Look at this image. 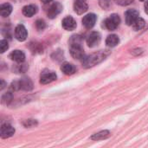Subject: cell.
I'll return each mask as SVG.
<instances>
[{"label":"cell","instance_id":"25","mask_svg":"<svg viewBox=\"0 0 148 148\" xmlns=\"http://www.w3.org/2000/svg\"><path fill=\"white\" fill-rule=\"evenodd\" d=\"M3 102H5L6 101V103H8L9 101H11V99H12V95H11V94H10V93H8V94H6V95H4L3 96Z\"/></svg>","mask_w":148,"mask_h":148},{"label":"cell","instance_id":"9","mask_svg":"<svg viewBox=\"0 0 148 148\" xmlns=\"http://www.w3.org/2000/svg\"><path fill=\"white\" fill-rule=\"evenodd\" d=\"M100 42H101V34L96 31L91 32L87 38V43L91 48L97 46L100 43Z\"/></svg>","mask_w":148,"mask_h":148},{"label":"cell","instance_id":"27","mask_svg":"<svg viewBox=\"0 0 148 148\" xmlns=\"http://www.w3.org/2000/svg\"><path fill=\"white\" fill-rule=\"evenodd\" d=\"M144 7H145V11H146V13L148 14V0L145 3V6H144Z\"/></svg>","mask_w":148,"mask_h":148},{"label":"cell","instance_id":"7","mask_svg":"<svg viewBox=\"0 0 148 148\" xmlns=\"http://www.w3.org/2000/svg\"><path fill=\"white\" fill-rule=\"evenodd\" d=\"M139 11L134 9H130L126 11L125 17H126V23L127 25H133L134 22L140 17L139 16Z\"/></svg>","mask_w":148,"mask_h":148},{"label":"cell","instance_id":"5","mask_svg":"<svg viewBox=\"0 0 148 148\" xmlns=\"http://www.w3.org/2000/svg\"><path fill=\"white\" fill-rule=\"evenodd\" d=\"M62 10V5L59 2H54L47 10V16L50 19L56 18Z\"/></svg>","mask_w":148,"mask_h":148},{"label":"cell","instance_id":"14","mask_svg":"<svg viewBox=\"0 0 148 148\" xmlns=\"http://www.w3.org/2000/svg\"><path fill=\"white\" fill-rule=\"evenodd\" d=\"M37 6L35 4H29L23 8V14L27 17H31L37 12Z\"/></svg>","mask_w":148,"mask_h":148},{"label":"cell","instance_id":"19","mask_svg":"<svg viewBox=\"0 0 148 148\" xmlns=\"http://www.w3.org/2000/svg\"><path fill=\"white\" fill-rule=\"evenodd\" d=\"M109 136H110V132L108 130H104V131H101L97 134H95L91 137V140H105V139L108 138Z\"/></svg>","mask_w":148,"mask_h":148},{"label":"cell","instance_id":"3","mask_svg":"<svg viewBox=\"0 0 148 148\" xmlns=\"http://www.w3.org/2000/svg\"><path fill=\"white\" fill-rule=\"evenodd\" d=\"M121 23V17L117 14H112L109 17H108L104 21L105 27L108 30H114L118 28Z\"/></svg>","mask_w":148,"mask_h":148},{"label":"cell","instance_id":"10","mask_svg":"<svg viewBox=\"0 0 148 148\" xmlns=\"http://www.w3.org/2000/svg\"><path fill=\"white\" fill-rule=\"evenodd\" d=\"M97 20V16L94 13H89L82 18V24L87 29H92Z\"/></svg>","mask_w":148,"mask_h":148},{"label":"cell","instance_id":"21","mask_svg":"<svg viewBox=\"0 0 148 148\" xmlns=\"http://www.w3.org/2000/svg\"><path fill=\"white\" fill-rule=\"evenodd\" d=\"M9 49V44L6 40H1L0 41V50L1 53H4Z\"/></svg>","mask_w":148,"mask_h":148},{"label":"cell","instance_id":"12","mask_svg":"<svg viewBox=\"0 0 148 148\" xmlns=\"http://www.w3.org/2000/svg\"><path fill=\"white\" fill-rule=\"evenodd\" d=\"M15 134V128L9 125V124H3L1 127V132H0V135L3 139H6V138H10L11 137L13 134Z\"/></svg>","mask_w":148,"mask_h":148},{"label":"cell","instance_id":"15","mask_svg":"<svg viewBox=\"0 0 148 148\" xmlns=\"http://www.w3.org/2000/svg\"><path fill=\"white\" fill-rule=\"evenodd\" d=\"M10 57L11 58V60L18 62V63H22L24 62L25 60V55L23 51L21 50H14L10 53Z\"/></svg>","mask_w":148,"mask_h":148},{"label":"cell","instance_id":"22","mask_svg":"<svg viewBox=\"0 0 148 148\" xmlns=\"http://www.w3.org/2000/svg\"><path fill=\"white\" fill-rule=\"evenodd\" d=\"M36 29L38 30H42V29H45L46 23H45V22L42 19H39V20H37L36 22Z\"/></svg>","mask_w":148,"mask_h":148},{"label":"cell","instance_id":"23","mask_svg":"<svg viewBox=\"0 0 148 148\" xmlns=\"http://www.w3.org/2000/svg\"><path fill=\"white\" fill-rule=\"evenodd\" d=\"M115 3L119 5H121V6H127V5H129L131 4L134 0H114Z\"/></svg>","mask_w":148,"mask_h":148},{"label":"cell","instance_id":"1","mask_svg":"<svg viewBox=\"0 0 148 148\" xmlns=\"http://www.w3.org/2000/svg\"><path fill=\"white\" fill-rule=\"evenodd\" d=\"M108 54L109 53L108 52V50H101L97 53H94L89 56H84L83 59L82 60V66L84 68L94 67V66L97 65L98 63L101 62L108 56Z\"/></svg>","mask_w":148,"mask_h":148},{"label":"cell","instance_id":"24","mask_svg":"<svg viewBox=\"0 0 148 148\" xmlns=\"http://www.w3.org/2000/svg\"><path fill=\"white\" fill-rule=\"evenodd\" d=\"M100 5L103 9H108L110 5V1L109 0H100Z\"/></svg>","mask_w":148,"mask_h":148},{"label":"cell","instance_id":"8","mask_svg":"<svg viewBox=\"0 0 148 148\" xmlns=\"http://www.w3.org/2000/svg\"><path fill=\"white\" fill-rule=\"evenodd\" d=\"M27 36H28V32L25 27L23 24L17 25L15 29V37L16 38V40L20 42H23L26 40Z\"/></svg>","mask_w":148,"mask_h":148},{"label":"cell","instance_id":"29","mask_svg":"<svg viewBox=\"0 0 148 148\" xmlns=\"http://www.w3.org/2000/svg\"><path fill=\"white\" fill-rule=\"evenodd\" d=\"M1 82H2V86H1V89H3V88H4V84H5V83H4V82H3V80H1Z\"/></svg>","mask_w":148,"mask_h":148},{"label":"cell","instance_id":"4","mask_svg":"<svg viewBox=\"0 0 148 148\" xmlns=\"http://www.w3.org/2000/svg\"><path fill=\"white\" fill-rule=\"evenodd\" d=\"M12 88L14 89H23V90H31L32 88H33V84H32V82L30 81L29 78H27V77H24V78H22L20 81L18 82H15L12 83Z\"/></svg>","mask_w":148,"mask_h":148},{"label":"cell","instance_id":"18","mask_svg":"<svg viewBox=\"0 0 148 148\" xmlns=\"http://www.w3.org/2000/svg\"><path fill=\"white\" fill-rule=\"evenodd\" d=\"M12 12V6L8 3H2L1 6H0V14L3 17H6L10 15V13Z\"/></svg>","mask_w":148,"mask_h":148},{"label":"cell","instance_id":"17","mask_svg":"<svg viewBox=\"0 0 148 148\" xmlns=\"http://www.w3.org/2000/svg\"><path fill=\"white\" fill-rule=\"evenodd\" d=\"M120 42V38L117 35H109L107 39H106V44L107 46L110 47V48H114L115 46H117Z\"/></svg>","mask_w":148,"mask_h":148},{"label":"cell","instance_id":"6","mask_svg":"<svg viewBox=\"0 0 148 148\" xmlns=\"http://www.w3.org/2000/svg\"><path fill=\"white\" fill-rule=\"evenodd\" d=\"M74 10L78 15L85 13L88 10V4L87 3V0H75Z\"/></svg>","mask_w":148,"mask_h":148},{"label":"cell","instance_id":"13","mask_svg":"<svg viewBox=\"0 0 148 148\" xmlns=\"http://www.w3.org/2000/svg\"><path fill=\"white\" fill-rule=\"evenodd\" d=\"M62 24L63 29H66V30H74L76 28V26H77L75 20L72 16H66L62 20Z\"/></svg>","mask_w":148,"mask_h":148},{"label":"cell","instance_id":"16","mask_svg":"<svg viewBox=\"0 0 148 148\" xmlns=\"http://www.w3.org/2000/svg\"><path fill=\"white\" fill-rule=\"evenodd\" d=\"M61 70L67 75H71L73 74H75L76 72V69L75 67L69 63V62H64L62 63V65L61 66Z\"/></svg>","mask_w":148,"mask_h":148},{"label":"cell","instance_id":"28","mask_svg":"<svg viewBox=\"0 0 148 148\" xmlns=\"http://www.w3.org/2000/svg\"><path fill=\"white\" fill-rule=\"evenodd\" d=\"M43 3H50L52 0H41Z\"/></svg>","mask_w":148,"mask_h":148},{"label":"cell","instance_id":"11","mask_svg":"<svg viewBox=\"0 0 148 148\" xmlns=\"http://www.w3.org/2000/svg\"><path fill=\"white\" fill-rule=\"evenodd\" d=\"M57 75L54 72H43L40 77V83L42 84H49L54 81H56Z\"/></svg>","mask_w":148,"mask_h":148},{"label":"cell","instance_id":"20","mask_svg":"<svg viewBox=\"0 0 148 148\" xmlns=\"http://www.w3.org/2000/svg\"><path fill=\"white\" fill-rule=\"evenodd\" d=\"M145 23H146L145 20H144L143 18H141V17H139V18L134 22V23L133 24V28H134V30H139V29H142V28L145 26Z\"/></svg>","mask_w":148,"mask_h":148},{"label":"cell","instance_id":"2","mask_svg":"<svg viewBox=\"0 0 148 148\" xmlns=\"http://www.w3.org/2000/svg\"><path fill=\"white\" fill-rule=\"evenodd\" d=\"M71 56L78 60H82L84 56V50L82 46V38L80 36H73L69 41Z\"/></svg>","mask_w":148,"mask_h":148},{"label":"cell","instance_id":"26","mask_svg":"<svg viewBox=\"0 0 148 148\" xmlns=\"http://www.w3.org/2000/svg\"><path fill=\"white\" fill-rule=\"evenodd\" d=\"M26 122H27V124H24V126L27 127H31V126L36 124V121H32V120H28V121H26Z\"/></svg>","mask_w":148,"mask_h":148}]
</instances>
